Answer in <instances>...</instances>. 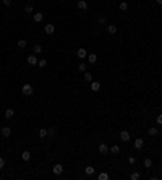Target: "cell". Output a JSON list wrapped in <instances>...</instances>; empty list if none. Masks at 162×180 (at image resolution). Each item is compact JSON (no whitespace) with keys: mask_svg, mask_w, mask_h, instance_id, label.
Listing matches in <instances>:
<instances>
[{"mask_svg":"<svg viewBox=\"0 0 162 180\" xmlns=\"http://www.w3.org/2000/svg\"><path fill=\"white\" fill-rule=\"evenodd\" d=\"M97 21H99L101 24H106V23H107V20H106V16H99V20H97Z\"/></svg>","mask_w":162,"mask_h":180,"instance_id":"d6a6232c","label":"cell"},{"mask_svg":"<svg viewBox=\"0 0 162 180\" xmlns=\"http://www.w3.org/2000/svg\"><path fill=\"white\" fill-rule=\"evenodd\" d=\"M148 131H149V135H151V136H157V135H159V130H157V128H154V127H151Z\"/></svg>","mask_w":162,"mask_h":180,"instance_id":"d6986e66","label":"cell"},{"mask_svg":"<svg viewBox=\"0 0 162 180\" xmlns=\"http://www.w3.org/2000/svg\"><path fill=\"white\" fill-rule=\"evenodd\" d=\"M33 10H34V7H33L31 3H28V5L24 7V12H26V13H33Z\"/></svg>","mask_w":162,"mask_h":180,"instance_id":"484cf974","label":"cell"},{"mask_svg":"<svg viewBox=\"0 0 162 180\" xmlns=\"http://www.w3.org/2000/svg\"><path fill=\"white\" fill-rule=\"evenodd\" d=\"M76 55H78V59H86V57H88V52H86V49H83V47H81V49H78V52H76Z\"/></svg>","mask_w":162,"mask_h":180,"instance_id":"8992f818","label":"cell"},{"mask_svg":"<svg viewBox=\"0 0 162 180\" xmlns=\"http://www.w3.org/2000/svg\"><path fill=\"white\" fill-rule=\"evenodd\" d=\"M39 136H41V138H45V136H47V128H41V130H39Z\"/></svg>","mask_w":162,"mask_h":180,"instance_id":"f1b7e54d","label":"cell"},{"mask_svg":"<svg viewBox=\"0 0 162 180\" xmlns=\"http://www.w3.org/2000/svg\"><path fill=\"white\" fill-rule=\"evenodd\" d=\"M130 138H131L130 136V131H127V130H122L120 131V140L122 141H130Z\"/></svg>","mask_w":162,"mask_h":180,"instance_id":"7a4b0ae2","label":"cell"},{"mask_svg":"<svg viewBox=\"0 0 162 180\" xmlns=\"http://www.w3.org/2000/svg\"><path fill=\"white\" fill-rule=\"evenodd\" d=\"M128 162H130V164H133V166H135V164H136V157H135V156H131V157H128Z\"/></svg>","mask_w":162,"mask_h":180,"instance_id":"1f68e13d","label":"cell"},{"mask_svg":"<svg viewBox=\"0 0 162 180\" xmlns=\"http://www.w3.org/2000/svg\"><path fill=\"white\" fill-rule=\"evenodd\" d=\"M21 92L24 94V96H31V94H33V86H31V84H23V88H21Z\"/></svg>","mask_w":162,"mask_h":180,"instance_id":"6da1fadb","label":"cell"},{"mask_svg":"<svg viewBox=\"0 0 162 180\" xmlns=\"http://www.w3.org/2000/svg\"><path fill=\"white\" fill-rule=\"evenodd\" d=\"M10 135H12V128H10V127H3V128H2V136L8 138Z\"/></svg>","mask_w":162,"mask_h":180,"instance_id":"8fae6325","label":"cell"},{"mask_svg":"<svg viewBox=\"0 0 162 180\" xmlns=\"http://www.w3.org/2000/svg\"><path fill=\"white\" fill-rule=\"evenodd\" d=\"M45 65H47V60H45V59H41L39 62H37V67H41V68H44Z\"/></svg>","mask_w":162,"mask_h":180,"instance_id":"83f0119b","label":"cell"},{"mask_svg":"<svg viewBox=\"0 0 162 180\" xmlns=\"http://www.w3.org/2000/svg\"><path fill=\"white\" fill-rule=\"evenodd\" d=\"M88 62L89 63H96L97 62V55L96 54H88Z\"/></svg>","mask_w":162,"mask_h":180,"instance_id":"4fadbf2b","label":"cell"},{"mask_svg":"<svg viewBox=\"0 0 162 180\" xmlns=\"http://www.w3.org/2000/svg\"><path fill=\"white\" fill-rule=\"evenodd\" d=\"M52 172H54L55 175H60V174L63 172V166H62V164H55L54 169H52Z\"/></svg>","mask_w":162,"mask_h":180,"instance_id":"3957f363","label":"cell"},{"mask_svg":"<svg viewBox=\"0 0 162 180\" xmlns=\"http://www.w3.org/2000/svg\"><path fill=\"white\" fill-rule=\"evenodd\" d=\"M12 2H13V0H3V5H7V7H10V5H12Z\"/></svg>","mask_w":162,"mask_h":180,"instance_id":"d590c367","label":"cell"},{"mask_svg":"<svg viewBox=\"0 0 162 180\" xmlns=\"http://www.w3.org/2000/svg\"><path fill=\"white\" fill-rule=\"evenodd\" d=\"M3 166H5V159H3L2 156H0V170L3 169Z\"/></svg>","mask_w":162,"mask_h":180,"instance_id":"836d02e7","label":"cell"},{"mask_svg":"<svg viewBox=\"0 0 162 180\" xmlns=\"http://www.w3.org/2000/svg\"><path fill=\"white\" fill-rule=\"evenodd\" d=\"M133 145H135L136 149H141L143 146H144V141H143V138H136L135 141H133Z\"/></svg>","mask_w":162,"mask_h":180,"instance_id":"ba28073f","label":"cell"},{"mask_svg":"<svg viewBox=\"0 0 162 180\" xmlns=\"http://www.w3.org/2000/svg\"><path fill=\"white\" fill-rule=\"evenodd\" d=\"M139 177H141V175H139V172H133V174L130 175V178H131V180H139Z\"/></svg>","mask_w":162,"mask_h":180,"instance_id":"f546056e","label":"cell"},{"mask_svg":"<svg viewBox=\"0 0 162 180\" xmlns=\"http://www.w3.org/2000/svg\"><path fill=\"white\" fill-rule=\"evenodd\" d=\"M13 115H15V110L13 109H7L5 110V119H12Z\"/></svg>","mask_w":162,"mask_h":180,"instance_id":"e0dca14e","label":"cell"},{"mask_svg":"<svg viewBox=\"0 0 162 180\" xmlns=\"http://www.w3.org/2000/svg\"><path fill=\"white\" fill-rule=\"evenodd\" d=\"M37 57H36V54H33V55H28V63L29 65H37Z\"/></svg>","mask_w":162,"mask_h":180,"instance_id":"9c48e42d","label":"cell"},{"mask_svg":"<svg viewBox=\"0 0 162 180\" xmlns=\"http://www.w3.org/2000/svg\"><path fill=\"white\" fill-rule=\"evenodd\" d=\"M156 122H157V124H159V125H162V114H159V117L156 119Z\"/></svg>","mask_w":162,"mask_h":180,"instance_id":"e575fe53","label":"cell"},{"mask_svg":"<svg viewBox=\"0 0 162 180\" xmlns=\"http://www.w3.org/2000/svg\"><path fill=\"white\" fill-rule=\"evenodd\" d=\"M76 7H78L80 10H88V3L84 2V0H78V2H76Z\"/></svg>","mask_w":162,"mask_h":180,"instance_id":"30bf717a","label":"cell"},{"mask_svg":"<svg viewBox=\"0 0 162 180\" xmlns=\"http://www.w3.org/2000/svg\"><path fill=\"white\" fill-rule=\"evenodd\" d=\"M120 10L122 12H127L128 10V3L127 2H120Z\"/></svg>","mask_w":162,"mask_h":180,"instance_id":"4316f807","label":"cell"},{"mask_svg":"<svg viewBox=\"0 0 162 180\" xmlns=\"http://www.w3.org/2000/svg\"><path fill=\"white\" fill-rule=\"evenodd\" d=\"M97 178H99V180H109V174H107V172H101Z\"/></svg>","mask_w":162,"mask_h":180,"instance_id":"603a6c76","label":"cell"},{"mask_svg":"<svg viewBox=\"0 0 162 180\" xmlns=\"http://www.w3.org/2000/svg\"><path fill=\"white\" fill-rule=\"evenodd\" d=\"M143 164H144V167H146V169H149V167H152V161H151L149 157H146L144 161H143Z\"/></svg>","mask_w":162,"mask_h":180,"instance_id":"44dd1931","label":"cell"},{"mask_svg":"<svg viewBox=\"0 0 162 180\" xmlns=\"http://www.w3.org/2000/svg\"><path fill=\"white\" fill-rule=\"evenodd\" d=\"M109 151H110L112 154H118V153H120V146H117V145H115V146H112V148H109Z\"/></svg>","mask_w":162,"mask_h":180,"instance_id":"ffe728a7","label":"cell"},{"mask_svg":"<svg viewBox=\"0 0 162 180\" xmlns=\"http://www.w3.org/2000/svg\"><path fill=\"white\" fill-rule=\"evenodd\" d=\"M44 31H45V34H54V33H55V26H54L52 23H49V24H45Z\"/></svg>","mask_w":162,"mask_h":180,"instance_id":"277c9868","label":"cell"},{"mask_svg":"<svg viewBox=\"0 0 162 180\" xmlns=\"http://www.w3.org/2000/svg\"><path fill=\"white\" fill-rule=\"evenodd\" d=\"M33 52L37 55V54H41L42 52V45L41 44H34V47H33Z\"/></svg>","mask_w":162,"mask_h":180,"instance_id":"2e32d148","label":"cell"},{"mask_svg":"<svg viewBox=\"0 0 162 180\" xmlns=\"http://www.w3.org/2000/svg\"><path fill=\"white\" fill-rule=\"evenodd\" d=\"M99 153H101V154H107V153H109L107 143H101V145H99Z\"/></svg>","mask_w":162,"mask_h":180,"instance_id":"52a82bcc","label":"cell"},{"mask_svg":"<svg viewBox=\"0 0 162 180\" xmlns=\"http://www.w3.org/2000/svg\"><path fill=\"white\" fill-rule=\"evenodd\" d=\"M55 133H57V130L52 127V128H47V136H55Z\"/></svg>","mask_w":162,"mask_h":180,"instance_id":"7402d4cb","label":"cell"},{"mask_svg":"<svg viewBox=\"0 0 162 180\" xmlns=\"http://www.w3.org/2000/svg\"><path fill=\"white\" fill-rule=\"evenodd\" d=\"M84 172H86L88 175H92V174H94V167H92V166H88L86 169H84Z\"/></svg>","mask_w":162,"mask_h":180,"instance_id":"d4e9b609","label":"cell"},{"mask_svg":"<svg viewBox=\"0 0 162 180\" xmlns=\"http://www.w3.org/2000/svg\"><path fill=\"white\" fill-rule=\"evenodd\" d=\"M26 39H18V42H16V45L18 47H20V49H24V47H26Z\"/></svg>","mask_w":162,"mask_h":180,"instance_id":"ac0fdd59","label":"cell"},{"mask_svg":"<svg viewBox=\"0 0 162 180\" xmlns=\"http://www.w3.org/2000/svg\"><path fill=\"white\" fill-rule=\"evenodd\" d=\"M84 80H86L88 83H91V81H92V75H91L89 71H84Z\"/></svg>","mask_w":162,"mask_h":180,"instance_id":"cb8c5ba5","label":"cell"},{"mask_svg":"<svg viewBox=\"0 0 162 180\" xmlns=\"http://www.w3.org/2000/svg\"><path fill=\"white\" fill-rule=\"evenodd\" d=\"M91 91H94V92H97V91H101V83L99 81H91Z\"/></svg>","mask_w":162,"mask_h":180,"instance_id":"5b68a950","label":"cell"},{"mask_svg":"<svg viewBox=\"0 0 162 180\" xmlns=\"http://www.w3.org/2000/svg\"><path fill=\"white\" fill-rule=\"evenodd\" d=\"M86 67H88V65H86V63H83V62H81V63H80V65H78V70H80V71H86Z\"/></svg>","mask_w":162,"mask_h":180,"instance_id":"4dcf8cb0","label":"cell"},{"mask_svg":"<svg viewBox=\"0 0 162 180\" xmlns=\"http://www.w3.org/2000/svg\"><path fill=\"white\" fill-rule=\"evenodd\" d=\"M21 159L28 162V161L31 159V153H29V151H23V153H21Z\"/></svg>","mask_w":162,"mask_h":180,"instance_id":"5bb4252c","label":"cell"},{"mask_svg":"<svg viewBox=\"0 0 162 180\" xmlns=\"http://www.w3.org/2000/svg\"><path fill=\"white\" fill-rule=\"evenodd\" d=\"M42 18H44V15H42V13H34L33 20H34L36 23H41V21H42Z\"/></svg>","mask_w":162,"mask_h":180,"instance_id":"9a60e30c","label":"cell"},{"mask_svg":"<svg viewBox=\"0 0 162 180\" xmlns=\"http://www.w3.org/2000/svg\"><path fill=\"white\" fill-rule=\"evenodd\" d=\"M107 33L109 34H115L117 33V26L115 24H107Z\"/></svg>","mask_w":162,"mask_h":180,"instance_id":"7c38bea8","label":"cell"},{"mask_svg":"<svg viewBox=\"0 0 162 180\" xmlns=\"http://www.w3.org/2000/svg\"><path fill=\"white\" fill-rule=\"evenodd\" d=\"M156 2H157V3H159V5H162V0H156Z\"/></svg>","mask_w":162,"mask_h":180,"instance_id":"8d00e7d4","label":"cell"}]
</instances>
